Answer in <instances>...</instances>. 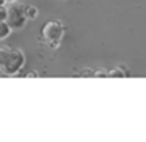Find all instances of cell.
<instances>
[{"mask_svg":"<svg viewBox=\"0 0 146 142\" xmlns=\"http://www.w3.org/2000/svg\"><path fill=\"white\" fill-rule=\"evenodd\" d=\"M11 33H13V30H11V27L7 24V20H0V41L7 39Z\"/></svg>","mask_w":146,"mask_h":142,"instance_id":"cell-6","label":"cell"},{"mask_svg":"<svg viewBox=\"0 0 146 142\" xmlns=\"http://www.w3.org/2000/svg\"><path fill=\"white\" fill-rule=\"evenodd\" d=\"M130 72L127 70L126 66H118L115 69H110L108 70V77L110 78H124V77H129Z\"/></svg>","mask_w":146,"mask_h":142,"instance_id":"cell-4","label":"cell"},{"mask_svg":"<svg viewBox=\"0 0 146 142\" xmlns=\"http://www.w3.org/2000/svg\"><path fill=\"white\" fill-rule=\"evenodd\" d=\"M80 77H93V70L91 69H85L83 72H80Z\"/></svg>","mask_w":146,"mask_h":142,"instance_id":"cell-11","label":"cell"},{"mask_svg":"<svg viewBox=\"0 0 146 142\" xmlns=\"http://www.w3.org/2000/svg\"><path fill=\"white\" fill-rule=\"evenodd\" d=\"M60 44H61V41H49L47 42L49 48H52V50H54V48H58V47H60Z\"/></svg>","mask_w":146,"mask_h":142,"instance_id":"cell-9","label":"cell"},{"mask_svg":"<svg viewBox=\"0 0 146 142\" xmlns=\"http://www.w3.org/2000/svg\"><path fill=\"white\" fill-rule=\"evenodd\" d=\"M5 2H10V3H11V2H16V0H5Z\"/></svg>","mask_w":146,"mask_h":142,"instance_id":"cell-13","label":"cell"},{"mask_svg":"<svg viewBox=\"0 0 146 142\" xmlns=\"http://www.w3.org/2000/svg\"><path fill=\"white\" fill-rule=\"evenodd\" d=\"M25 77H27V78H36V77H38V72H33V70H32V72H29Z\"/></svg>","mask_w":146,"mask_h":142,"instance_id":"cell-12","label":"cell"},{"mask_svg":"<svg viewBox=\"0 0 146 142\" xmlns=\"http://www.w3.org/2000/svg\"><path fill=\"white\" fill-rule=\"evenodd\" d=\"M7 24L11 27V30H22L27 24V19L24 16V7L22 5H16L11 2L10 7H7Z\"/></svg>","mask_w":146,"mask_h":142,"instance_id":"cell-2","label":"cell"},{"mask_svg":"<svg viewBox=\"0 0 146 142\" xmlns=\"http://www.w3.org/2000/svg\"><path fill=\"white\" fill-rule=\"evenodd\" d=\"M10 53H11V48H8V47H0V70H2L3 64L7 63Z\"/></svg>","mask_w":146,"mask_h":142,"instance_id":"cell-7","label":"cell"},{"mask_svg":"<svg viewBox=\"0 0 146 142\" xmlns=\"http://www.w3.org/2000/svg\"><path fill=\"white\" fill-rule=\"evenodd\" d=\"M93 77H96V78H105V77H108V70L105 69H98L93 72Z\"/></svg>","mask_w":146,"mask_h":142,"instance_id":"cell-8","label":"cell"},{"mask_svg":"<svg viewBox=\"0 0 146 142\" xmlns=\"http://www.w3.org/2000/svg\"><path fill=\"white\" fill-rule=\"evenodd\" d=\"M24 64H25V53L21 48H13L7 60V63L2 67V72L10 77L17 75L21 72V69L24 67Z\"/></svg>","mask_w":146,"mask_h":142,"instance_id":"cell-1","label":"cell"},{"mask_svg":"<svg viewBox=\"0 0 146 142\" xmlns=\"http://www.w3.org/2000/svg\"><path fill=\"white\" fill-rule=\"evenodd\" d=\"M7 19V8L0 5V20H5Z\"/></svg>","mask_w":146,"mask_h":142,"instance_id":"cell-10","label":"cell"},{"mask_svg":"<svg viewBox=\"0 0 146 142\" xmlns=\"http://www.w3.org/2000/svg\"><path fill=\"white\" fill-rule=\"evenodd\" d=\"M39 11L36 7H33V5H27V7H24V16H25L27 20H35L36 17H38Z\"/></svg>","mask_w":146,"mask_h":142,"instance_id":"cell-5","label":"cell"},{"mask_svg":"<svg viewBox=\"0 0 146 142\" xmlns=\"http://www.w3.org/2000/svg\"><path fill=\"white\" fill-rule=\"evenodd\" d=\"M64 25L61 22H58V20H50V22H47L44 25V28H42V38L46 39V41H61L64 36Z\"/></svg>","mask_w":146,"mask_h":142,"instance_id":"cell-3","label":"cell"}]
</instances>
